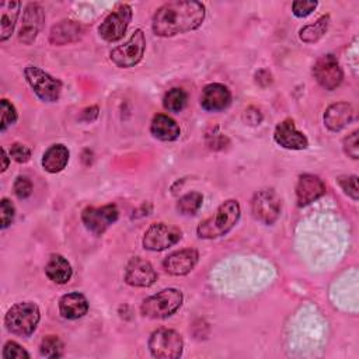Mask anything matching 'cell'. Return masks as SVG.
Segmentation results:
<instances>
[{
	"label": "cell",
	"mask_w": 359,
	"mask_h": 359,
	"mask_svg": "<svg viewBox=\"0 0 359 359\" xmlns=\"http://www.w3.org/2000/svg\"><path fill=\"white\" fill-rule=\"evenodd\" d=\"M205 20V6L194 0H177L163 4L153 15L151 28L158 36H174L194 31Z\"/></svg>",
	"instance_id": "cell-1"
},
{
	"label": "cell",
	"mask_w": 359,
	"mask_h": 359,
	"mask_svg": "<svg viewBox=\"0 0 359 359\" xmlns=\"http://www.w3.org/2000/svg\"><path fill=\"white\" fill-rule=\"evenodd\" d=\"M240 205L234 199L223 202L216 212L198 224L196 233L201 238H217L227 234L240 219Z\"/></svg>",
	"instance_id": "cell-2"
},
{
	"label": "cell",
	"mask_w": 359,
	"mask_h": 359,
	"mask_svg": "<svg viewBox=\"0 0 359 359\" xmlns=\"http://www.w3.org/2000/svg\"><path fill=\"white\" fill-rule=\"evenodd\" d=\"M41 318L39 309L32 302H22L14 304L4 317L6 328L20 337H28L31 335Z\"/></svg>",
	"instance_id": "cell-3"
},
{
	"label": "cell",
	"mask_w": 359,
	"mask_h": 359,
	"mask_svg": "<svg viewBox=\"0 0 359 359\" xmlns=\"http://www.w3.org/2000/svg\"><path fill=\"white\" fill-rule=\"evenodd\" d=\"M182 304V293L178 289H164L142 303V314L149 318H165L172 316Z\"/></svg>",
	"instance_id": "cell-4"
},
{
	"label": "cell",
	"mask_w": 359,
	"mask_h": 359,
	"mask_svg": "<svg viewBox=\"0 0 359 359\" xmlns=\"http://www.w3.org/2000/svg\"><path fill=\"white\" fill-rule=\"evenodd\" d=\"M24 76L41 101L55 102L59 100L62 93L60 80L52 77L36 66H27L24 70Z\"/></svg>",
	"instance_id": "cell-5"
},
{
	"label": "cell",
	"mask_w": 359,
	"mask_h": 359,
	"mask_svg": "<svg viewBox=\"0 0 359 359\" xmlns=\"http://www.w3.org/2000/svg\"><path fill=\"white\" fill-rule=\"evenodd\" d=\"M182 338L174 330L158 328L149 338V349L154 358L177 359L182 353Z\"/></svg>",
	"instance_id": "cell-6"
},
{
	"label": "cell",
	"mask_w": 359,
	"mask_h": 359,
	"mask_svg": "<svg viewBox=\"0 0 359 359\" xmlns=\"http://www.w3.org/2000/svg\"><path fill=\"white\" fill-rule=\"evenodd\" d=\"M144 49H146L144 34L142 29H136L123 45H119L109 52V59L118 67H122V69L132 67L142 60Z\"/></svg>",
	"instance_id": "cell-7"
},
{
	"label": "cell",
	"mask_w": 359,
	"mask_h": 359,
	"mask_svg": "<svg viewBox=\"0 0 359 359\" xmlns=\"http://www.w3.org/2000/svg\"><path fill=\"white\" fill-rule=\"evenodd\" d=\"M182 237L178 227L168 223H153L144 231L143 247L149 251H163L177 244Z\"/></svg>",
	"instance_id": "cell-8"
},
{
	"label": "cell",
	"mask_w": 359,
	"mask_h": 359,
	"mask_svg": "<svg viewBox=\"0 0 359 359\" xmlns=\"http://www.w3.org/2000/svg\"><path fill=\"white\" fill-rule=\"evenodd\" d=\"M132 18V8L128 4H119L109 13L98 27V34L108 42L118 41L126 32Z\"/></svg>",
	"instance_id": "cell-9"
},
{
	"label": "cell",
	"mask_w": 359,
	"mask_h": 359,
	"mask_svg": "<svg viewBox=\"0 0 359 359\" xmlns=\"http://www.w3.org/2000/svg\"><path fill=\"white\" fill-rule=\"evenodd\" d=\"M251 212L258 222L272 224L279 217L280 199L272 189H261L251 201Z\"/></svg>",
	"instance_id": "cell-10"
},
{
	"label": "cell",
	"mask_w": 359,
	"mask_h": 359,
	"mask_svg": "<svg viewBox=\"0 0 359 359\" xmlns=\"http://www.w3.org/2000/svg\"><path fill=\"white\" fill-rule=\"evenodd\" d=\"M313 76L325 90H335L344 79L342 69L334 55H324L313 66Z\"/></svg>",
	"instance_id": "cell-11"
},
{
	"label": "cell",
	"mask_w": 359,
	"mask_h": 359,
	"mask_svg": "<svg viewBox=\"0 0 359 359\" xmlns=\"http://www.w3.org/2000/svg\"><path fill=\"white\" fill-rule=\"evenodd\" d=\"M118 209L115 205H105L101 208L88 206L81 212V222L87 230L100 236L118 219Z\"/></svg>",
	"instance_id": "cell-12"
},
{
	"label": "cell",
	"mask_w": 359,
	"mask_h": 359,
	"mask_svg": "<svg viewBox=\"0 0 359 359\" xmlns=\"http://www.w3.org/2000/svg\"><path fill=\"white\" fill-rule=\"evenodd\" d=\"M45 21L43 8L36 3H29L22 14V22L18 31L20 42L25 45H31L38 36Z\"/></svg>",
	"instance_id": "cell-13"
},
{
	"label": "cell",
	"mask_w": 359,
	"mask_h": 359,
	"mask_svg": "<svg viewBox=\"0 0 359 359\" xmlns=\"http://www.w3.org/2000/svg\"><path fill=\"white\" fill-rule=\"evenodd\" d=\"M156 280L157 273L149 261L135 257L128 262L125 269V282L128 285L136 287H149Z\"/></svg>",
	"instance_id": "cell-14"
},
{
	"label": "cell",
	"mask_w": 359,
	"mask_h": 359,
	"mask_svg": "<svg viewBox=\"0 0 359 359\" xmlns=\"http://www.w3.org/2000/svg\"><path fill=\"white\" fill-rule=\"evenodd\" d=\"M273 139L279 146L290 150H303L309 146L307 137L296 129L292 119H285L276 125Z\"/></svg>",
	"instance_id": "cell-15"
},
{
	"label": "cell",
	"mask_w": 359,
	"mask_h": 359,
	"mask_svg": "<svg viewBox=\"0 0 359 359\" xmlns=\"http://www.w3.org/2000/svg\"><path fill=\"white\" fill-rule=\"evenodd\" d=\"M231 102V93L230 90L220 84L212 83L208 84L201 94V107L209 112H219L226 109Z\"/></svg>",
	"instance_id": "cell-16"
},
{
	"label": "cell",
	"mask_w": 359,
	"mask_h": 359,
	"mask_svg": "<svg viewBox=\"0 0 359 359\" xmlns=\"http://www.w3.org/2000/svg\"><path fill=\"white\" fill-rule=\"evenodd\" d=\"M198 258L199 255L195 248H184L170 254L163 261V266L168 273L175 276H182L189 273L195 268Z\"/></svg>",
	"instance_id": "cell-17"
},
{
	"label": "cell",
	"mask_w": 359,
	"mask_h": 359,
	"mask_svg": "<svg viewBox=\"0 0 359 359\" xmlns=\"http://www.w3.org/2000/svg\"><path fill=\"white\" fill-rule=\"evenodd\" d=\"M325 194V184L323 180L313 174L300 175L296 185V199L299 206L310 205Z\"/></svg>",
	"instance_id": "cell-18"
},
{
	"label": "cell",
	"mask_w": 359,
	"mask_h": 359,
	"mask_svg": "<svg viewBox=\"0 0 359 359\" xmlns=\"http://www.w3.org/2000/svg\"><path fill=\"white\" fill-rule=\"evenodd\" d=\"M83 27L73 20H62L50 28L49 42L56 46L77 42L83 36Z\"/></svg>",
	"instance_id": "cell-19"
},
{
	"label": "cell",
	"mask_w": 359,
	"mask_h": 359,
	"mask_svg": "<svg viewBox=\"0 0 359 359\" xmlns=\"http://www.w3.org/2000/svg\"><path fill=\"white\" fill-rule=\"evenodd\" d=\"M353 119V108L348 102H335L330 105L324 112V123L332 130L338 132L344 129Z\"/></svg>",
	"instance_id": "cell-20"
},
{
	"label": "cell",
	"mask_w": 359,
	"mask_h": 359,
	"mask_svg": "<svg viewBox=\"0 0 359 359\" xmlns=\"http://www.w3.org/2000/svg\"><path fill=\"white\" fill-rule=\"evenodd\" d=\"M88 310V302L84 294L79 292L67 293L59 300V311L63 318L77 320L83 317Z\"/></svg>",
	"instance_id": "cell-21"
},
{
	"label": "cell",
	"mask_w": 359,
	"mask_h": 359,
	"mask_svg": "<svg viewBox=\"0 0 359 359\" xmlns=\"http://www.w3.org/2000/svg\"><path fill=\"white\" fill-rule=\"evenodd\" d=\"M150 132L151 135L163 142H172L175 139L180 137L181 129L178 126V123L170 118L168 115L164 114H157L154 115V118L151 119L150 123Z\"/></svg>",
	"instance_id": "cell-22"
},
{
	"label": "cell",
	"mask_w": 359,
	"mask_h": 359,
	"mask_svg": "<svg viewBox=\"0 0 359 359\" xmlns=\"http://www.w3.org/2000/svg\"><path fill=\"white\" fill-rule=\"evenodd\" d=\"M45 273L55 283L63 285L70 280L73 271H72V265L65 257L59 254H53L50 255V258L45 265Z\"/></svg>",
	"instance_id": "cell-23"
},
{
	"label": "cell",
	"mask_w": 359,
	"mask_h": 359,
	"mask_svg": "<svg viewBox=\"0 0 359 359\" xmlns=\"http://www.w3.org/2000/svg\"><path fill=\"white\" fill-rule=\"evenodd\" d=\"M69 161V150L63 144H52L42 156V167L48 172L62 171Z\"/></svg>",
	"instance_id": "cell-24"
},
{
	"label": "cell",
	"mask_w": 359,
	"mask_h": 359,
	"mask_svg": "<svg viewBox=\"0 0 359 359\" xmlns=\"http://www.w3.org/2000/svg\"><path fill=\"white\" fill-rule=\"evenodd\" d=\"M20 1H3L0 4V41H6L11 36L20 14Z\"/></svg>",
	"instance_id": "cell-25"
},
{
	"label": "cell",
	"mask_w": 359,
	"mask_h": 359,
	"mask_svg": "<svg viewBox=\"0 0 359 359\" xmlns=\"http://www.w3.org/2000/svg\"><path fill=\"white\" fill-rule=\"evenodd\" d=\"M330 25V15H323L320 17L314 24L304 25L299 31V38L306 42V43H313L317 42L328 29Z\"/></svg>",
	"instance_id": "cell-26"
},
{
	"label": "cell",
	"mask_w": 359,
	"mask_h": 359,
	"mask_svg": "<svg viewBox=\"0 0 359 359\" xmlns=\"http://www.w3.org/2000/svg\"><path fill=\"white\" fill-rule=\"evenodd\" d=\"M203 196L199 192H188L177 202V209L181 215H195L202 206Z\"/></svg>",
	"instance_id": "cell-27"
},
{
	"label": "cell",
	"mask_w": 359,
	"mask_h": 359,
	"mask_svg": "<svg viewBox=\"0 0 359 359\" xmlns=\"http://www.w3.org/2000/svg\"><path fill=\"white\" fill-rule=\"evenodd\" d=\"M187 104V93L182 88H171L163 98V105L170 112H180Z\"/></svg>",
	"instance_id": "cell-28"
},
{
	"label": "cell",
	"mask_w": 359,
	"mask_h": 359,
	"mask_svg": "<svg viewBox=\"0 0 359 359\" xmlns=\"http://www.w3.org/2000/svg\"><path fill=\"white\" fill-rule=\"evenodd\" d=\"M41 355L49 359L60 358L63 355V342L56 335H46L41 342Z\"/></svg>",
	"instance_id": "cell-29"
},
{
	"label": "cell",
	"mask_w": 359,
	"mask_h": 359,
	"mask_svg": "<svg viewBox=\"0 0 359 359\" xmlns=\"http://www.w3.org/2000/svg\"><path fill=\"white\" fill-rule=\"evenodd\" d=\"M0 111H1V122H0V130L4 132L8 126H11L15 121H17V111L14 108V105L3 98L0 101Z\"/></svg>",
	"instance_id": "cell-30"
},
{
	"label": "cell",
	"mask_w": 359,
	"mask_h": 359,
	"mask_svg": "<svg viewBox=\"0 0 359 359\" xmlns=\"http://www.w3.org/2000/svg\"><path fill=\"white\" fill-rule=\"evenodd\" d=\"M338 184L348 196H351L353 201H358L359 191H358V177L356 175H341V177H338Z\"/></svg>",
	"instance_id": "cell-31"
},
{
	"label": "cell",
	"mask_w": 359,
	"mask_h": 359,
	"mask_svg": "<svg viewBox=\"0 0 359 359\" xmlns=\"http://www.w3.org/2000/svg\"><path fill=\"white\" fill-rule=\"evenodd\" d=\"M3 358L4 359H28L29 353L17 342L8 341L3 348Z\"/></svg>",
	"instance_id": "cell-32"
},
{
	"label": "cell",
	"mask_w": 359,
	"mask_h": 359,
	"mask_svg": "<svg viewBox=\"0 0 359 359\" xmlns=\"http://www.w3.org/2000/svg\"><path fill=\"white\" fill-rule=\"evenodd\" d=\"M317 7V1L313 0H296L292 4V11L296 17H307Z\"/></svg>",
	"instance_id": "cell-33"
},
{
	"label": "cell",
	"mask_w": 359,
	"mask_h": 359,
	"mask_svg": "<svg viewBox=\"0 0 359 359\" xmlns=\"http://www.w3.org/2000/svg\"><path fill=\"white\" fill-rule=\"evenodd\" d=\"M14 194L20 199L28 198L32 194V182L29 181V178L22 175L17 177V180L14 181Z\"/></svg>",
	"instance_id": "cell-34"
},
{
	"label": "cell",
	"mask_w": 359,
	"mask_h": 359,
	"mask_svg": "<svg viewBox=\"0 0 359 359\" xmlns=\"http://www.w3.org/2000/svg\"><path fill=\"white\" fill-rule=\"evenodd\" d=\"M10 156L17 163H27L31 158V150L22 143H13L10 146Z\"/></svg>",
	"instance_id": "cell-35"
},
{
	"label": "cell",
	"mask_w": 359,
	"mask_h": 359,
	"mask_svg": "<svg viewBox=\"0 0 359 359\" xmlns=\"http://www.w3.org/2000/svg\"><path fill=\"white\" fill-rule=\"evenodd\" d=\"M0 210H1V229H6L11 224L13 219H14V206L13 203L7 199V198H3L1 202H0Z\"/></svg>",
	"instance_id": "cell-36"
},
{
	"label": "cell",
	"mask_w": 359,
	"mask_h": 359,
	"mask_svg": "<svg viewBox=\"0 0 359 359\" xmlns=\"http://www.w3.org/2000/svg\"><path fill=\"white\" fill-rule=\"evenodd\" d=\"M344 150L345 153L352 157V158H358L359 156V146H358V130H353L351 135H348L344 139Z\"/></svg>",
	"instance_id": "cell-37"
},
{
	"label": "cell",
	"mask_w": 359,
	"mask_h": 359,
	"mask_svg": "<svg viewBox=\"0 0 359 359\" xmlns=\"http://www.w3.org/2000/svg\"><path fill=\"white\" fill-rule=\"evenodd\" d=\"M245 118L251 125H258L262 121V114L259 109H257L255 107H250L245 111Z\"/></svg>",
	"instance_id": "cell-38"
},
{
	"label": "cell",
	"mask_w": 359,
	"mask_h": 359,
	"mask_svg": "<svg viewBox=\"0 0 359 359\" xmlns=\"http://www.w3.org/2000/svg\"><path fill=\"white\" fill-rule=\"evenodd\" d=\"M1 158H3V165H1V171H6L8 167V156L6 153V150H1Z\"/></svg>",
	"instance_id": "cell-39"
}]
</instances>
